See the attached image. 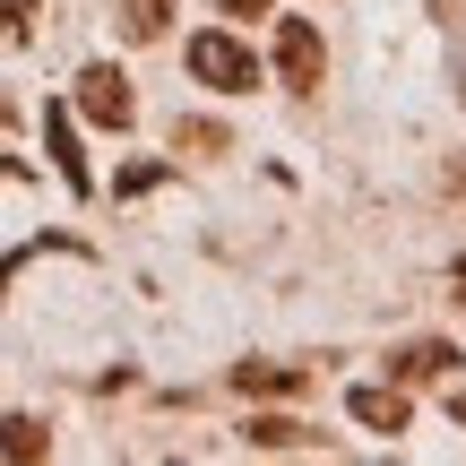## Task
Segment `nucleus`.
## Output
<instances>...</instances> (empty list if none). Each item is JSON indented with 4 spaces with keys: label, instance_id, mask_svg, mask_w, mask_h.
Returning <instances> with one entry per match:
<instances>
[{
    "label": "nucleus",
    "instance_id": "1",
    "mask_svg": "<svg viewBox=\"0 0 466 466\" xmlns=\"http://www.w3.org/2000/svg\"><path fill=\"white\" fill-rule=\"evenodd\" d=\"M190 78H199V86H217V96H242V86H259V61H250V44H242V35L208 26V35H190Z\"/></svg>",
    "mask_w": 466,
    "mask_h": 466
},
{
    "label": "nucleus",
    "instance_id": "5",
    "mask_svg": "<svg viewBox=\"0 0 466 466\" xmlns=\"http://www.w3.org/2000/svg\"><path fill=\"white\" fill-rule=\"evenodd\" d=\"M44 147H52V165H61V182H69V190H96V173H86V156H78V130H69V113H61V104L44 113Z\"/></svg>",
    "mask_w": 466,
    "mask_h": 466
},
{
    "label": "nucleus",
    "instance_id": "6",
    "mask_svg": "<svg viewBox=\"0 0 466 466\" xmlns=\"http://www.w3.org/2000/svg\"><path fill=\"white\" fill-rule=\"evenodd\" d=\"M450 371H458V354L432 346V337H423V346H406V354H389V380H398V389H415V380H450Z\"/></svg>",
    "mask_w": 466,
    "mask_h": 466
},
{
    "label": "nucleus",
    "instance_id": "16",
    "mask_svg": "<svg viewBox=\"0 0 466 466\" xmlns=\"http://www.w3.org/2000/svg\"><path fill=\"white\" fill-rule=\"evenodd\" d=\"M450 190H458V199H466V165H450Z\"/></svg>",
    "mask_w": 466,
    "mask_h": 466
},
{
    "label": "nucleus",
    "instance_id": "8",
    "mask_svg": "<svg viewBox=\"0 0 466 466\" xmlns=\"http://www.w3.org/2000/svg\"><path fill=\"white\" fill-rule=\"evenodd\" d=\"M242 441H250V450H302L311 432H302L294 415H250V423H242Z\"/></svg>",
    "mask_w": 466,
    "mask_h": 466
},
{
    "label": "nucleus",
    "instance_id": "2",
    "mask_svg": "<svg viewBox=\"0 0 466 466\" xmlns=\"http://www.w3.org/2000/svg\"><path fill=\"white\" fill-rule=\"evenodd\" d=\"M277 78L294 86V96H319V78H329V44H319L311 17H285V26H277Z\"/></svg>",
    "mask_w": 466,
    "mask_h": 466
},
{
    "label": "nucleus",
    "instance_id": "3",
    "mask_svg": "<svg viewBox=\"0 0 466 466\" xmlns=\"http://www.w3.org/2000/svg\"><path fill=\"white\" fill-rule=\"evenodd\" d=\"M78 113L96 121V130H130L138 96H130V78H121L113 61H96V69H78Z\"/></svg>",
    "mask_w": 466,
    "mask_h": 466
},
{
    "label": "nucleus",
    "instance_id": "15",
    "mask_svg": "<svg viewBox=\"0 0 466 466\" xmlns=\"http://www.w3.org/2000/svg\"><path fill=\"white\" fill-rule=\"evenodd\" d=\"M450 415H458V423H466V389H450Z\"/></svg>",
    "mask_w": 466,
    "mask_h": 466
},
{
    "label": "nucleus",
    "instance_id": "11",
    "mask_svg": "<svg viewBox=\"0 0 466 466\" xmlns=\"http://www.w3.org/2000/svg\"><path fill=\"white\" fill-rule=\"evenodd\" d=\"M156 182H165V165H130L121 173V199H138V190H156Z\"/></svg>",
    "mask_w": 466,
    "mask_h": 466
},
{
    "label": "nucleus",
    "instance_id": "14",
    "mask_svg": "<svg viewBox=\"0 0 466 466\" xmlns=\"http://www.w3.org/2000/svg\"><path fill=\"white\" fill-rule=\"evenodd\" d=\"M450 294H458V302H466V259H458V268H450Z\"/></svg>",
    "mask_w": 466,
    "mask_h": 466
},
{
    "label": "nucleus",
    "instance_id": "9",
    "mask_svg": "<svg viewBox=\"0 0 466 466\" xmlns=\"http://www.w3.org/2000/svg\"><path fill=\"white\" fill-rule=\"evenodd\" d=\"M52 450V432L35 415H0V458H44Z\"/></svg>",
    "mask_w": 466,
    "mask_h": 466
},
{
    "label": "nucleus",
    "instance_id": "4",
    "mask_svg": "<svg viewBox=\"0 0 466 466\" xmlns=\"http://www.w3.org/2000/svg\"><path fill=\"white\" fill-rule=\"evenodd\" d=\"M346 415L363 423V432H389V441H398L415 406H406V389H398V380H371V389H354V398H346Z\"/></svg>",
    "mask_w": 466,
    "mask_h": 466
},
{
    "label": "nucleus",
    "instance_id": "10",
    "mask_svg": "<svg viewBox=\"0 0 466 466\" xmlns=\"http://www.w3.org/2000/svg\"><path fill=\"white\" fill-rule=\"evenodd\" d=\"M173 147H190V156H217V147H225V130H217V121H173Z\"/></svg>",
    "mask_w": 466,
    "mask_h": 466
},
{
    "label": "nucleus",
    "instance_id": "7",
    "mask_svg": "<svg viewBox=\"0 0 466 466\" xmlns=\"http://www.w3.org/2000/svg\"><path fill=\"white\" fill-rule=\"evenodd\" d=\"M233 389H250V398H302L311 371H294V363H233Z\"/></svg>",
    "mask_w": 466,
    "mask_h": 466
},
{
    "label": "nucleus",
    "instance_id": "12",
    "mask_svg": "<svg viewBox=\"0 0 466 466\" xmlns=\"http://www.w3.org/2000/svg\"><path fill=\"white\" fill-rule=\"evenodd\" d=\"M26 9L35 0H0V35H26Z\"/></svg>",
    "mask_w": 466,
    "mask_h": 466
},
{
    "label": "nucleus",
    "instance_id": "13",
    "mask_svg": "<svg viewBox=\"0 0 466 466\" xmlns=\"http://www.w3.org/2000/svg\"><path fill=\"white\" fill-rule=\"evenodd\" d=\"M217 9H225V17H259L268 0H217Z\"/></svg>",
    "mask_w": 466,
    "mask_h": 466
}]
</instances>
